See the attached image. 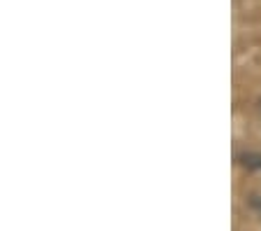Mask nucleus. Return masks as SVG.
Segmentation results:
<instances>
[{
  "instance_id": "obj_1",
  "label": "nucleus",
  "mask_w": 261,
  "mask_h": 231,
  "mask_svg": "<svg viewBox=\"0 0 261 231\" xmlns=\"http://www.w3.org/2000/svg\"><path fill=\"white\" fill-rule=\"evenodd\" d=\"M238 161H240V166H245V168L261 171V154H256V152H243V154H238Z\"/></svg>"
},
{
  "instance_id": "obj_2",
  "label": "nucleus",
  "mask_w": 261,
  "mask_h": 231,
  "mask_svg": "<svg viewBox=\"0 0 261 231\" xmlns=\"http://www.w3.org/2000/svg\"><path fill=\"white\" fill-rule=\"evenodd\" d=\"M250 208L261 217V194H252L250 196Z\"/></svg>"
},
{
  "instance_id": "obj_3",
  "label": "nucleus",
  "mask_w": 261,
  "mask_h": 231,
  "mask_svg": "<svg viewBox=\"0 0 261 231\" xmlns=\"http://www.w3.org/2000/svg\"><path fill=\"white\" fill-rule=\"evenodd\" d=\"M256 115H259V117H261V98H259V100H256Z\"/></svg>"
}]
</instances>
